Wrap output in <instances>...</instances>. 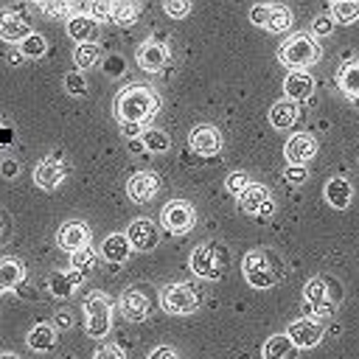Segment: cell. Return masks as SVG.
<instances>
[{
    "label": "cell",
    "instance_id": "6da1fadb",
    "mask_svg": "<svg viewBox=\"0 0 359 359\" xmlns=\"http://www.w3.org/2000/svg\"><path fill=\"white\" fill-rule=\"evenodd\" d=\"M160 109V95L146 84H129L115 98V112L121 123H146Z\"/></svg>",
    "mask_w": 359,
    "mask_h": 359
},
{
    "label": "cell",
    "instance_id": "7a4b0ae2",
    "mask_svg": "<svg viewBox=\"0 0 359 359\" xmlns=\"http://www.w3.org/2000/svg\"><path fill=\"white\" fill-rule=\"evenodd\" d=\"M241 269L252 289H269L283 275V264L272 250H250L241 261Z\"/></svg>",
    "mask_w": 359,
    "mask_h": 359
},
{
    "label": "cell",
    "instance_id": "3957f363",
    "mask_svg": "<svg viewBox=\"0 0 359 359\" xmlns=\"http://www.w3.org/2000/svg\"><path fill=\"white\" fill-rule=\"evenodd\" d=\"M303 300L306 311H314L317 317H331L334 306L342 300V286L328 275H314L303 286Z\"/></svg>",
    "mask_w": 359,
    "mask_h": 359
},
{
    "label": "cell",
    "instance_id": "277c9868",
    "mask_svg": "<svg viewBox=\"0 0 359 359\" xmlns=\"http://www.w3.org/2000/svg\"><path fill=\"white\" fill-rule=\"evenodd\" d=\"M227 266H230V252H227L222 244H216V241L199 244V247L191 252V269H194L199 278H205V280H219V278H224Z\"/></svg>",
    "mask_w": 359,
    "mask_h": 359
},
{
    "label": "cell",
    "instance_id": "5b68a950",
    "mask_svg": "<svg viewBox=\"0 0 359 359\" xmlns=\"http://www.w3.org/2000/svg\"><path fill=\"white\" fill-rule=\"evenodd\" d=\"M278 59L286 67H309V65H314L320 59V45L309 34H294L280 45Z\"/></svg>",
    "mask_w": 359,
    "mask_h": 359
},
{
    "label": "cell",
    "instance_id": "8992f818",
    "mask_svg": "<svg viewBox=\"0 0 359 359\" xmlns=\"http://www.w3.org/2000/svg\"><path fill=\"white\" fill-rule=\"evenodd\" d=\"M160 306L168 314H191L202 306V292L194 283H168L160 292Z\"/></svg>",
    "mask_w": 359,
    "mask_h": 359
},
{
    "label": "cell",
    "instance_id": "52a82bcc",
    "mask_svg": "<svg viewBox=\"0 0 359 359\" xmlns=\"http://www.w3.org/2000/svg\"><path fill=\"white\" fill-rule=\"evenodd\" d=\"M84 314H87V334L90 337H107V331L112 325V306H109L107 294L93 292L84 300Z\"/></svg>",
    "mask_w": 359,
    "mask_h": 359
},
{
    "label": "cell",
    "instance_id": "ba28073f",
    "mask_svg": "<svg viewBox=\"0 0 359 359\" xmlns=\"http://www.w3.org/2000/svg\"><path fill=\"white\" fill-rule=\"evenodd\" d=\"M160 222H163V227H165L168 233L185 236V233H191V227H194V222H196V210H194V205L185 202V199H171V202L163 208Z\"/></svg>",
    "mask_w": 359,
    "mask_h": 359
},
{
    "label": "cell",
    "instance_id": "9c48e42d",
    "mask_svg": "<svg viewBox=\"0 0 359 359\" xmlns=\"http://www.w3.org/2000/svg\"><path fill=\"white\" fill-rule=\"evenodd\" d=\"M191 149L202 157H213L222 151V132L213 126V123H199L191 129Z\"/></svg>",
    "mask_w": 359,
    "mask_h": 359
},
{
    "label": "cell",
    "instance_id": "30bf717a",
    "mask_svg": "<svg viewBox=\"0 0 359 359\" xmlns=\"http://www.w3.org/2000/svg\"><path fill=\"white\" fill-rule=\"evenodd\" d=\"M286 337L294 342L297 351H300V348H314V345L320 342V337H323V325H320L317 320H311V317H300V320L289 323Z\"/></svg>",
    "mask_w": 359,
    "mask_h": 359
},
{
    "label": "cell",
    "instance_id": "8fae6325",
    "mask_svg": "<svg viewBox=\"0 0 359 359\" xmlns=\"http://www.w3.org/2000/svg\"><path fill=\"white\" fill-rule=\"evenodd\" d=\"M160 191V177L151 174V171H135L129 180H126V194L132 202H149L154 194Z\"/></svg>",
    "mask_w": 359,
    "mask_h": 359
},
{
    "label": "cell",
    "instance_id": "7c38bea8",
    "mask_svg": "<svg viewBox=\"0 0 359 359\" xmlns=\"http://www.w3.org/2000/svg\"><path fill=\"white\" fill-rule=\"evenodd\" d=\"M283 154L289 160V165H303L309 163L314 154H317V140L309 135V132H300V135H292L283 146Z\"/></svg>",
    "mask_w": 359,
    "mask_h": 359
},
{
    "label": "cell",
    "instance_id": "4fadbf2b",
    "mask_svg": "<svg viewBox=\"0 0 359 359\" xmlns=\"http://www.w3.org/2000/svg\"><path fill=\"white\" fill-rule=\"evenodd\" d=\"M56 241H59L62 250H67L73 255V252H79L90 244V230H87L84 222H65L56 233Z\"/></svg>",
    "mask_w": 359,
    "mask_h": 359
},
{
    "label": "cell",
    "instance_id": "5bb4252c",
    "mask_svg": "<svg viewBox=\"0 0 359 359\" xmlns=\"http://www.w3.org/2000/svg\"><path fill=\"white\" fill-rule=\"evenodd\" d=\"M126 238H129V244L135 247V250H151V247H157V241H160V233H157V224L151 222V219H135L129 227H126Z\"/></svg>",
    "mask_w": 359,
    "mask_h": 359
},
{
    "label": "cell",
    "instance_id": "9a60e30c",
    "mask_svg": "<svg viewBox=\"0 0 359 359\" xmlns=\"http://www.w3.org/2000/svg\"><path fill=\"white\" fill-rule=\"evenodd\" d=\"M238 208L244 213H272V196L266 185L252 182L241 196H238Z\"/></svg>",
    "mask_w": 359,
    "mask_h": 359
},
{
    "label": "cell",
    "instance_id": "2e32d148",
    "mask_svg": "<svg viewBox=\"0 0 359 359\" xmlns=\"http://www.w3.org/2000/svg\"><path fill=\"white\" fill-rule=\"evenodd\" d=\"M168 62V50L163 42L157 39H146L140 48H137V65L146 70V73H157L163 70V65Z\"/></svg>",
    "mask_w": 359,
    "mask_h": 359
},
{
    "label": "cell",
    "instance_id": "e0dca14e",
    "mask_svg": "<svg viewBox=\"0 0 359 359\" xmlns=\"http://www.w3.org/2000/svg\"><path fill=\"white\" fill-rule=\"evenodd\" d=\"M62 180H65V163H59L56 157L42 160V163L36 165V171H34V182H36L39 188H45V191L59 188Z\"/></svg>",
    "mask_w": 359,
    "mask_h": 359
},
{
    "label": "cell",
    "instance_id": "ac0fdd59",
    "mask_svg": "<svg viewBox=\"0 0 359 359\" xmlns=\"http://www.w3.org/2000/svg\"><path fill=\"white\" fill-rule=\"evenodd\" d=\"M283 90H286V98L289 101H294V104L297 101H306L314 93V79L306 70H292L286 76V81H283Z\"/></svg>",
    "mask_w": 359,
    "mask_h": 359
},
{
    "label": "cell",
    "instance_id": "d6986e66",
    "mask_svg": "<svg viewBox=\"0 0 359 359\" xmlns=\"http://www.w3.org/2000/svg\"><path fill=\"white\" fill-rule=\"evenodd\" d=\"M67 34H70L79 45L95 42V36H98V22H95L90 14H73V17H67Z\"/></svg>",
    "mask_w": 359,
    "mask_h": 359
},
{
    "label": "cell",
    "instance_id": "ffe728a7",
    "mask_svg": "<svg viewBox=\"0 0 359 359\" xmlns=\"http://www.w3.org/2000/svg\"><path fill=\"white\" fill-rule=\"evenodd\" d=\"M325 202L331 205V208H337V210H345L348 205H351V196H353V188H351V182L345 180V177H331L328 182H325Z\"/></svg>",
    "mask_w": 359,
    "mask_h": 359
},
{
    "label": "cell",
    "instance_id": "44dd1931",
    "mask_svg": "<svg viewBox=\"0 0 359 359\" xmlns=\"http://www.w3.org/2000/svg\"><path fill=\"white\" fill-rule=\"evenodd\" d=\"M121 314H123L126 320L140 323V320L149 314V297H146L143 292H137V289H126V292L121 294Z\"/></svg>",
    "mask_w": 359,
    "mask_h": 359
},
{
    "label": "cell",
    "instance_id": "7402d4cb",
    "mask_svg": "<svg viewBox=\"0 0 359 359\" xmlns=\"http://www.w3.org/2000/svg\"><path fill=\"white\" fill-rule=\"evenodd\" d=\"M31 34L28 22L14 11H0V39L6 42H22Z\"/></svg>",
    "mask_w": 359,
    "mask_h": 359
},
{
    "label": "cell",
    "instance_id": "603a6c76",
    "mask_svg": "<svg viewBox=\"0 0 359 359\" xmlns=\"http://www.w3.org/2000/svg\"><path fill=\"white\" fill-rule=\"evenodd\" d=\"M129 252H132V244H129V238H126L123 233H112V236H107L104 244H101V255H104L109 264H123V261L129 258Z\"/></svg>",
    "mask_w": 359,
    "mask_h": 359
},
{
    "label": "cell",
    "instance_id": "cb8c5ba5",
    "mask_svg": "<svg viewBox=\"0 0 359 359\" xmlns=\"http://www.w3.org/2000/svg\"><path fill=\"white\" fill-rule=\"evenodd\" d=\"M264 359H297V348L286 334H272L264 342Z\"/></svg>",
    "mask_w": 359,
    "mask_h": 359
},
{
    "label": "cell",
    "instance_id": "d4e9b609",
    "mask_svg": "<svg viewBox=\"0 0 359 359\" xmlns=\"http://www.w3.org/2000/svg\"><path fill=\"white\" fill-rule=\"evenodd\" d=\"M297 104L294 101H289V98H283V101H278V104H272V109H269V123L275 126V129H289L294 121H297Z\"/></svg>",
    "mask_w": 359,
    "mask_h": 359
},
{
    "label": "cell",
    "instance_id": "484cf974",
    "mask_svg": "<svg viewBox=\"0 0 359 359\" xmlns=\"http://www.w3.org/2000/svg\"><path fill=\"white\" fill-rule=\"evenodd\" d=\"M337 84L348 98H359V62H348L337 73Z\"/></svg>",
    "mask_w": 359,
    "mask_h": 359
},
{
    "label": "cell",
    "instance_id": "4316f807",
    "mask_svg": "<svg viewBox=\"0 0 359 359\" xmlns=\"http://www.w3.org/2000/svg\"><path fill=\"white\" fill-rule=\"evenodd\" d=\"M28 348L31 351H50L53 345H56V331L50 328V325H34L31 331H28Z\"/></svg>",
    "mask_w": 359,
    "mask_h": 359
},
{
    "label": "cell",
    "instance_id": "83f0119b",
    "mask_svg": "<svg viewBox=\"0 0 359 359\" xmlns=\"http://www.w3.org/2000/svg\"><path fill=\"white\" fill-rule=\"evenodd\" d=\"M22 275H25V269H22L20 261H14V258H3V261H0V289L20 286Z\"/></svg>",
    "mask_w": 359,
    "mask_h": 359
},
{
    "label": "cell",
    "instance_id": "f1b7e54d",
    "mask_svg": "<svg viewBox=\"0 0 359 359\" xmlns=\"http://www.w3.org/2000/svg\"><path fill=\"white\" fill-rule=\"evenodd\" d=\"M289 25H292V11L286 6H278L275 3V6L266 8V25L264 28H269V31L278 34V31H286Z\"/></svg>",
    "mask_w": 359,
    "mask_h": 359
},
{
    "label": "cell",
    "instance_id": "f546056e",
    "mask_svg": "<svg viewBox=\"0 0 359 359\" xmlns=\"http://www.w3.org/2000/svg\"><path fill=\"white\" fill-rule=\"evenodd\" d=\"M79 280H81V275H79V272H70V275L56 272V275H50V292H53L56 297H67Z\"/></svg>",
    "mask_w": 359,
    "mask_h": 359
},
{
    "label": "cell",
    "instance_id": "4dcf8cb0",
    "mask_svg": "<svg viewBox=\"0 0 359 359\" xmlns=\"http://www.w3.org/2000/svg\"><path fill=\"white\" fill-rule=\"evenodd\" d=\"M98 59H101V48H98L95 42L76 45V50H73V62H76V67H93Z\"/></svg>",
    "mask_w": 359,
    "mask_h": 359
},
{
    "label": "cell",
    "instance_id": "1f68e13d",
    "mask_svg": "<svg viewBox=\"0 0 359 359\" xmlns=\"http://www.w3.org/2000/svg\"><path fill=\"white\" fill-rule=\"evenodd\" d=\"M331 17H334L337 22H342V25H351V22L359 20V3H348V0L334 3V6H331Z\"/></svg>",
    "mask_w": 359,
    "mask_h": 359
},
{
    "label": "cell",
    "instance_id": "d6a6232c",
    "mask_svg": "<svg viewBox=\"0 0 359 359\" xmlns=\"http://www.w3.org/2000/svg\"><path fill=\"white\" fill-rule=\"evenodd\" d=\"M140 140H143L146 151H168V146H171V140L163 129H149V132L140 135Z\"/></svg>",
    "mask_w": 359,
    "mask_h": 359
},
{
    "label": "cell",
    "instance_id": "836d02e7",
    "mask_svg": "<svg viewBox=\"0 0 359 359\" xmlns=\"http://www.w3.org/2000/svg\"><path fill=\"white\" fill-rule=\"evenodd\" d=\"M70 266H73V269H76V272L84 278V275H87V272L95 266V252H93L90 247H84V250L73 252V255H70Z\"/></svg>",
    "mask_w": 359,
    "mask_h": 359
},
{
    "label": "cell",
    "instance_id": "e575fe53",
    "mask_svg": "<svg viewBox=\"0 0 359 359\" xmlns=\"http://www.w3.org/2000/svg\"><path fill=\"white\" fill-rule=\"evenodd\" d=\"M135 17H137V6L135 3H112V11H109V20L112 22L129 25Z\"/></svg>",
    "mask_w": 359,
    "mask_h": 359
},
{
    "label": "cell",
    "instance_id": "d590c367",
    "mask_svg": "<svg viewBox=\"0 0 359 359\" xmlns=\"http://www.w3.org/2000/svg\"><path fill=\"white\" fill-rule=\"evenodd\" d=\"M20 50H22V56L36 59V56H42V53L48 50V42H45V36H42V34H28V36L22 39Z\"/></svg>",
    "mask_w": 359,
    "mask_h": 359
},
{
    "label": "cell",
    "instance_id": "8d00e7d4",
    "mask_svg": "<svg viewBox=\"0 0 359 359\" xmlns=\"http://www.w3.org/2000/svg\"><path fill=\"white\" fill-rule=\"evenodd\" d=\"M250 185H252V182H250V177H247L244 171H233V174L227 177V191H230V194H236V196H241Z\"/></svg>",
    "mask_w": 359,
    "mask_h": 359
},
{
    "label": "cell",
    "instance_id": "74e56055",
    "mask_svg": "<svg viewBox=\"0 0 359 359\" xmlns=\"http://www.w3.org/2000/svg\"><path fill=\"white\" fill-rule=\"evenodd\" d=\"M65 87H67L70 95H84L87 93V84H84V79L79 73H67L65 76Z\"/></svg>",
    "mask_w": 359,
    "mask_h": 359
},
{
    "label": "cell",
    "instance_id": "f35d334b",
    "mask_svg": "<svg viewBox=\"0 0 359 359\" xmlns=\"http://www.w3.org/2000/svg\"><path fill=\"white\" fill-rule=\"evenodd\" d=\"M163 8H165V14H168V17L180 20V17H185V14L191 11V3H185V0H168Z\"/></svg>",
    "mask_w": 359,
    "mask_h": 359
},
{
    "label": "cell",
    "instance_id": "ab89813d",
    "mask_svg": "<svg viewBox=\"0 0 359 359\" xmlns=\"http://www.w3.org/2000/svg\"><path fill=\"white\" fill-rule=\"evenodd\" d=\"M311 28H314V34L325 36V34H331V31H334V17H331V14H320V17H314Z\"/></svg>",
    "mask_w": 359,
    "mask_h": 359
},
{
    "label": "cell",
    "instance_id": "60d3db41",
    "mask_svg": "<svg viewBox=\"0 0 359 359\" xmlns=\"http://www.w3.org/2000/svg\"><path fill=\"white\" fill-rule=\"evenodd\" d=\"M45 14H50V17H67L70 11H73V6H67V3H42L39 6ZM73 17V14H70Z\"/></svg>",
    "mask_w": 359,
    "mask_h": 359
},
{
    "label": "cell",
    "instance_id": "b9f144b4",
    "mask_svg": "<svg viewBox=\"0 0 359 359\" xmlns=\"http://www.w3.org/2000/svg\"><path fill=\"white\" fill-rule=\"evenodd\" d=\"M93 359H126V356H123V351H121L118 345H104V348L95 351Z\"/></svg>",
    "mask_w": 359,
    "mask_h": 359
},
{
    "label": "cell",
    "instance_id": "7bdbcfd3",
    "mask_svg": "<svg viewBox=\"0 0 359 359\" xmlns=\"http://www.w3.org/2000/svg\"><path fill=\"white\" fill-rule=\"evenodd\" d=\"M109 11H112V6L109 3H93L90 6V17L98 22V20H109Z\"/></svg>",
    "mask_w": 359,
    "mask_h": 359
},
{
    "label": "cell",
    "instance_id": "ee69618b",
    "mask_svg": "<svg viewBox=\"0 0 359 359\" xmlns=\"http://www.w3.org/2000/svg\"><path fill=\"white\" fill-rule=\"evenodd\" d=\"M149 359H182L171 345H160V348H154L151 353H149Z\"/></svg>",
    "mask_w": 359,
    "mask_h": 359
},
{
    "label": "cell",
    "instance_id": "f6af8a7d",
    "mask_svg": "<svg viewBox=\"0 0 359 359\" xmlns=\"http://www.w3.org/2000/svg\"><path fill=\"white\" fill-rule=\"evenodd\" d=\"M266 8H269V6H264V3H261V6H252V8H250V20H252L255 25H261V28L266 25Z\"/></svg>",
    "mask_w": 359,
    "mask_h": 359
},
{
    "label": "cell",
    "instance_id": "bcb514c9",
    "mask_svg": "<svg viewBox=\"0 0 359 359\" xmlns=\"http://www.w3.org/2000/svg\"><path fill=\"white\" fill-rule=\"evenodd\" d=\"M286 180L294 182V185H300V182L306 180V168H303V165H289V168H286Z\"/></svg>",
    "mask_w": 359,
    "mask_h": 359
},
{
    "label": "cell",
    "instance_id": "7dc6e473",
    "mask_svg": "<svg viewBox=\"0 0 359 359\" xmlns=\"http://www.w3.org/2000/svg\"><path fill=\"white\" fill-rule=\"evenodd\" d=\"M104 70H107L109 76H121V73H123V59H121V56H109Z\"/></svg>",
    "mask_w": 359,
    "mask_h": 359
},
{
    "label": "cell",
    "instance_id": "c3c4849f",
    "mask_svg": "<svg viewBox=\"0 0 359 359\" xmlns=\"http://www.w3.org/2000/svg\"><path fill=\"white\" fill-rule=\"evenodd\" d=\"M17 171H20V163H17V160H3V165H0V174H3L6 180L17 177Z\"/></svg>",
    "mask_w": 359,
    "mask_h": 359
},
{
    "label": "cell",
    "instance_id": "681fc988",
    "mask_svg": "<svg viewBox=\"0 0 359 359\" xmlns=\"http://www.w3.org/2000/svg\"><path fill=\"white\" fill-rule=\"evenodd\" d=\"M121 129H123V135H129V137H135V135H143L137 123H121Z\"/></svg>",
    "mask_w": 359,
    "mask_h": 359
},
{
    "label": "cell",
    "instance_id": "f907efd6",
    "mask_svg": "<svg viewBox=\"0 0 359 359\" xmlns=\"http://www.w3.org/2000/svg\"><path fill=\"white\" fill-rule=\"evenodd\" d=\"M129 149H132V151H143L146 146H143V140H129Z\"/></svg>",
    "mask_w": 359,
    "mask_h": 359
},
{
    "label": "cell",
    "instance_id": "816d5d0a",
    "mask_svg": "<svg viewBox=\"0 0 359 359\" xmlns=\"http://www.w3.org/2000/svg\"><path fill=\"white\" fill-rule=\"evenodd\" d=\"M56 320H59V325H70V314H67V311H59Z\"/></svg>",
    "mask_w": 359,
    "mask_h": 359
},
{
    "label": "cell",
    "instance_id": "f5cc1de1",
    "mask_svg": "<svg viewBox=\"0 0 359 359\" xmlns=\"http://www.w3.org/2000/svg\"><path fill=\"white\" fill-rule=\"evenodd\" d=\"M0 359H20V356H14V353H0Z\"/></svg>",
    "mask_w": 359,
    "mask_h": 359
},
{
    "label": "cell",
    "instance_id": "db71d44e",
    "mask_svg": "<svg viewBox=\"0 0 359 359\" xmlns=\"http://www.w3.org/2000/svg\"><path fill=\"white\" fill-rule=\"evenodd\" d=\"M0 230H3V224H0Z\"/></svg>",
    "mask_w": 359,
    "mask_h": 359
}]
</instances>
